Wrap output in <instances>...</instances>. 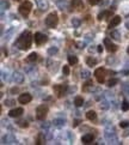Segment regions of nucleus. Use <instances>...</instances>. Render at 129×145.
I'll list each match as a JSON object with an SVG mask.
<instances>
[{
	"label": "nucleus",
	"mask_w": 129,
	"mask_h": 145,
	"mask_svg": "<svg viewBox=\"0 0 129 145\" xmlns=\"http://www.w3.org/2000/svg\"><path fill=\"white\" fill-rule=\"evenodd\" d=\"M32 42V34L30 31H24L20 36L18 37L17 41V46L22 49V50H26L31 47Z\"/></svg>",
	"instance_id": "1"
},
{
	"label": "nucleus",
	"mask_w": 129,
	"mask_h": 145,
	"mask_svg": "<svg viewBox=\"0 0 129 145\" xmlns=\"http://www.w3.org/2000/svg\"><path fill=\"white\" fill-rule=\"evenodd\" d=\"M31 8H32V4L30 1H24V2H22L20 6L18 7L19 13H20L23 17H28L29 13L31 12Z\"/></svg>",
	"instance_id": "2"
},
{
	"label": "nucleus",
	"mask_w": 129,
	"mask_h": 145,
	"mask_svg": "<svg viewBox=\"0 0 129 145\" xmlns=\"http://www.w3.org/2000/svg\"><path fill=\"white\" fill-rule=\"evenodd\" d=\"M58 23H59V17H58V14H56L55 12L49 13V14L47 16V18H45V24H47L48 28H55V27L58 25Z\"/></svg>",
	"instance_id": "3"
},
{
	"label": "nucleus",
	"mask_w": 129,
	"mask_h": 145,
	"mask_svg": "<svg viewBox=\"0 0 129 145\" xmlns=\"http://www.w3.org/2000/svg\"><path fill=\"white\" fill-rule=\"evenodd\" d=\"M47 114H48V107L45 104H41V106L37 107V109H36V117L38 120H44Z\"/></svg>",
	"instance_id": "4"
},
{
	"label": "nucleus",
	"mask_w": 129,
	"mask_h": 145,
	"mask_svg": "<svg viewBox=\"0 0 129 145\" xmlns=\"http://www.w3.org/2000/svg\"><path fill=\"white\" fill-rule=\"evenodd\" d=\"M67 85L66 84H59V85H54V92L58 95V97H62L64 96L66 91H67Z\"/></svg>",
	"instance_id": "5"
},
{
	"label": "nucleus",
	"mask_w": 129,
	"mask_h": 145,
	"mask_svg": "<svg viewBox=\"0 0 129 145\" xmlns=\"http://www.w3.org/2000/svg\"><path fill=\"white\" fill-rule=\"evenodd\" d=\"M105 138L109 143H112V144H117L118 143V139H117V136L115 133V131L112 130V132H110L109 130L105 131Z\"/></svg>",
	"instance_id": "6"
},
{
	"label": "nucleus",
	"mask_w": 129,
	"mask_h": 145,
	"mask_svg": "<svg viewBox=\"0 0 129 145\" xmlns=\"http://www.w3.org/2000/svg\"><path fill=\"white\" fill-rule=\"evenodd\" d=\"M105 74H106L105 69H102V67L97 69L96 71H95V76H96L98 83H100V84H103V83H104V80H105Z\"/></svg>",
	"instance_id": "7"
},
{
	"label": "nucleus",
	"mask_w": 129,
	"mask_h": 145,
	"mask_svg": "<svg viewBox=\"0 0 129 145\" xmlns=\"http://www.w3.org/2000/svg\"><path fill=\"white\" fill-rule=\"evenodd\" d=\"M71 5H72V8H74L75 11H78V12H81L83 10H84V2L81 1V0H72L71 1Z\"/></svg>",
	"instance_id": "8"
},
{
	"label": "nucleus",
	"mask_w": 129,
	"mask_h": 145,
	"mask_svg": "<svg viewBox=\"0 0 129 145\" xmlns=\"http://www.w3.org/2000/svg\"><path fill=\"white\" fill-rule=\"evenodd\" d=\"M31 100H32V96L29 92L22 94V95H19V97H18V102L22 103V104H26V103H29Z\"/></svg>",
	"instance_id": "9"
},
{
	"label": "nucleus",
	"mask_w": 129,
	"mask_h": 145,
	"mask_svg": "<svg viewBox=\"0 0 129 145\" xmlns=\"http://www.w3.org/2000/svg\"><path fill=\"white\" fill-rule=\"evenodd\" d=\"M104 46L106 47V49H108L109 52H116V50H117V46H116L115 43H112L110 38H105V40H104Z\"/></svg>",
	"instance_id": "10"
},
{
	"label": "nucleus",
	"mask_w": 129,
	"mask_h": 145,
	"mask_svg": "<svg viewBox=\"0 0 129 145\" xmlns=\"http://www.w3.org/2000/svg\"><path fill=\"white\" fill-rule=\"evenodd\" d=\"M33 38H35V42H36L38 46H41V44H43L44 42H47V36L43 35V34H41V33H36Z\"/></svg>",
	"instance_id": "11"
},
{
	"label": "nucleus",
	"mask_w": 129,
	"mask_h": 145,
	"mask_svg": "<svg viewBox=\"0 0 129 145\" xmlns=\"http://www.w3.org/2000/svg\"><path fill=\"white\" fill-rule=\"evenodd\" d=\"M1 143H2V144H16V143H17V139H16L12 134H7V136L2 137Z\"/></svg>",
	"instance_id": "12"
},
{
	"label": "nucleus",
	"mask_w": 129,
	"mask_h": 145,
	"mask_svg": "<svg viewBox=\"0 0 129 145\" xmlns=\"http://www.w3.org/2000/svg\"><path fill=\"white\" fill-rule=\"evenodd\" d=\"M23 113H24L23 108H14V109H11V110L8 111V115H10L11 117H18V116H20Z\"/></svg>",
	"instance_id": "13"
},
{
	"label": "nucleus",
	"mask_w": 129,
	"mask_h": 145,
	"mask_svg": "<svg viewBox=\"0 0 129 145\" xmlns=\"http://www.w3.org/2000/svg\"><path fill=\"white\" fill-rule=\"evenodd\" d=\"M120 23H121V17H120V16H115L114 18H111V21H110V23H109V28H110V29H111V28H115V27H117Z\"/></svg>",
	"instance_id": "14"
},
{
	"label": "nucleus",
	"mask_w": 129,
	"mask_h": 145,
	"mask_svg": "<svg viewBox=\"0 0 129 145\" xmlns=\"http://www.w3.org/2000/svg\"><path fill=\"white\" fill-rule=\"evenodd\" d=\"M112 16V11H103L98 14V21H102V19H108Z\"/></svg>",
	"instance_id": "15"
},
{
	"label": "nucleus",
	"mask_w": 129,
	"mask_h": 145,
	"mask_svg": "<svg viewBox=\"0 0 129 145\" xmlns=\"http://www.w3.org/2000/svg\"><path fill=\"white\" fill-rule=\"evenodd\" d=\"M93 139H95L93 134H91V133H87V134L83 136V138H81V142H83L84 144H90V143H92V142H93Z\"/></svg>",
	"instance_id": "16"
},
{
	"label": "nucleus",
	"mask_w": 129,
	"mask_h": 145,
	"mask_svg": "<svg viewBox=\"0 0 129 145\" xmlns=\"http://www.w3.org/2000/svg\"><path fill=\"white\" fill-rule=\"evenodd\" d=\"M13 80L17 83V84H20L24 82V76L20 72H14L13 73Z\"/></svg>",
	"instance_id": "17"
},
{
	"label": "nucleus",
	"mask_w": 129,
	"mask_h": 145,
	"mask_svg": "<svg viewBox=\"0 0 129 145\" xmlns=\"http://www.w3.org/2000/svg\"><path fill=\"white\" fill-rule=\"evenodd\" d=\"M64 119H55L54 121H53V124H54V126L55 127H58V128H61V127H64Z\"/></svg>",
	"instance_id": "18"
},
{
	"label": "nucleus",
	"mask_w": 129,
	"mask_h": 145,
	"mask_svg": "<svg viewBox=\"0 0 129 145\" xmlns=\"http://www.w3.org/2000/svg\"><path fill=\"white\" fill-rule=\"evenodd\" d=\"M91 88H93V82L91 79H89L84 85H83V91H89Z\"/></svg>",
	"instance_id": "19"
},
{
	"label": "nucleus",
	"mask_w": 129,
	"mask_h": 145,
	"mask_svg": "<svg viewBox=\"0 0 129 145\" xmlns=\"http://www.w3.org/2000/svg\"><path fill=\"white\" fill-rule=\"evenodd\" d=\"M58 6H59V8L60 10H66V8H68V2L66 1V0H59L58 1Z\"/></svg>",
	"instance_id": "20"
},
{
	"label": "nucleus",
	"mask_w": 129,
	"mask_h": 145,
	"mask_svg": "<svg viewBox=\"0 0 129 145\" xmlns=\"http://www.w3.org/2000/svg\"><path fill=\"white\" fill-rule=\"evenodd\" d=\"M110 37L114 38V40H116V41H121V34H120L117 30H112V31L110 33Z\"/></svg>",
	"instance_id": "21"
},
{
	"label": "nucleus",
	"mask_w": 129,
	"mask_h": 145,
	"mask_svg": "<svg viewBox=\"0 0 129 145\" xmlns=\"http://www.w3.org/2000/svg\"><path fill=\"white\" fill-rule=\"evenodd\" d=\"M86 117H87L89 120H91V121L96 120V117H97L96 111H93V110H89V111L86 113Z\"/></svg>",
	"instance_id": "22"
},
{
	"label": "nucleus",
	"mask_w": 129,
	"mask_h": 145,
	"mask_svg": "<svg viewBox=\"0 0 129 145\" xmlns=\"http://www.w3.org/2000/svg\"><path fill=\"white\" fill-rule=\"evenodd\" d=\"M74 104H75L77 107H81V106L84 104V100H83V97L77 96V97L74 98Z\"/></svg>",
	"instance_id": "23"
},
{
	"label": "nucleus",
	"mask_w": 129,
	"mask_h": 145,
	"mask_svg": "<svg viewBox=\"0 0 129 145\" xmlns=\"http://www.w3.org/2000/svg\"><path fill=\"white\" fill-rule=\"evenodd\" d=\"M68 62H69V65H75V64H78V58L75 55H69L68 56Z\"/></svg>",
	"instance_id": "24"
},
{
	"label": "nucleus",
	"mask_w": 129,
	"mask_h": 145,
	"mask_svg": "<svg viewBox=\"0 0 129 145\" xmlns=\"http://www.w3.org/2000/svg\"><path fill=\"white\" fill-rule=\"evenodd\" d=\"M44 134L43 133H39L38 137H37V140H36V144L37 145H41V144H44Z\"/></svg>",
	"instance_id": "25"
},
{
	"label": "nucleus",
	"mask_w": 129,
	"mask_h": 145,
	"mask_svg": "<svg viewBox=\"0 0 129 145\" xmlns=\"http://www.w3.org/2000/svg\"><path fill=\"white\" fill-rule=\"evenodd\" d=\"M37 56H38V55L33 52V53H31V54L28 56V59H26V60H28L29 62H33V61H36V60H37Z\"/></svg>",
	"instance_id": "26"
},
{
	"label": "nucleus",
	"mask_w": 129,
	"mask_h": 145,
	"mask_svg": "<svg viewBox=\"0 0 129 145\" xmlns=\"http://www.w3.org/2000/svg\"><path fill=\"white\" fill-rule=\"evenodd\" d=\"M38 5H39V8H41V10H44V11H45V10L48 8V2H47L45 0H44V1L39 0V1H38Z\"/></svg>",
	"instance_id": "27"
},
{
	"label": "nucleus",
	"mask_w": 129,
	"mask_h": 145,
	"mask_svg": "<svg viewBox=\"0 0 129 145\" xmlns=\"http://www.w3.org/2000/svg\"><path fill=\"white\" fill-rule=\"evenodd\" d=\"M86 64H87L89 66H95V65H97V60L93 59V58H87Z\"/></svg>",
	"instance_id": "28"
},
{
	"label": "nucleus",
	"mask_w": 129,
	"mask_h": 145,
	"mask_svg": "<svg viewBox=\"0 0 129 145\" xmlns=\"http://www.w3.org/2000/svg\"><path fill=\"white\" fill-rule=\"evenodd\" d=\"M117 83H118V79L112 78V79H110V80L108 82V86H109V88H112V86H115Z\"/></svg>",
	"instance_id": "29"
},
{
	"label": "nucleus",
	"mask_w": 129,
	"mask_h": 145,
	"mask_svg": "<svg viewBox=\"0 0 129 145\" xmlns=\"http://www.w3.org/2000/svg\"><path fill=\"white\" fill-rule=\"evenodd\" d=\"M80 19L79 18H73L72 19V25H73V28H78L79 25H80Z\"/></svg>",
	"instance_id": "30"
},
{
	"label": "nucleus",
	"mask_w": 129,
	"mask_h": 145,
	"mask_svg": "<svg viewBox=\"0 0 129 145\" xmlns=\"http://www.w3.org/2000/svg\"><path fill=\"white\" fill-rule=\"evenodd\" d=\"M122 91H123L126 95L129 96V83H124V84L122 85Z\"/></svg>",
	"instance_id": "31"
},
{
	"label": "nucleus",
	"mask_w": 129,
	"mask_h": 145,
	"mask_svg": "<svg viewBox=\"0 0 129 145\" xmlns=\"http://www.w3.org/2000/svg\"><path fill=\"white\" fill-rule=\"evenodd\" d=\"M90 76H91V73L89 72L87 70H83V71H81V78H84V79H89Z\"/></svg>",
	"instance_id": "32"
},
{
	"label": "nucleus",
	"mask_w": 129,
	"mask_h": 145,
	"mask_svg": "<svg viewBox=\"0 0 129 145\" xmlns=\"http://www.w3.org/2000/svg\"><path fill=\"white\" fill-rule=\"evenodd\" d=\"M100 109H108L109 108V102L106 101V100H103L102 102H100Z\"/></svg>",
	"instance_id": "33"
},
{
	"label": "nucleus",
	"mask_w": 129,
	"mask_h": 145,
	"mask_svg": "<svg viewBox=\"0 0 129 145\" xmlns=\"http://www.w3.org/2000/svg\"><path fill=\"white\" fill-rule=\"evenodd\" d=\"M4 104H5V106H7V107H11V106L16 104V101H14V100H5Z\"/></svg>",
	"instance_id": "34"
},
{
	"label": "nucleus",
	"mask_w": 129,
	"mask_h": 145,
	"mask_svg": "<svg viewBox=\"0 0 129 145\" xmlns=\"http://www.w3.org/2000/svg\"><path fill=\"white\" fill-rule=\"evenodd\" d=\"M10 7V4L7 2V1H5V0H2L1 1V10L4 11V10H7Z\"/></svg>",
	"instance_id": "35"
},
{
	"label": "nucleus",
	"mask_w": 129,
	"mask_h": 145,
	"mask_svg": "<svg viewBox=\"0 0 129 145\" xmlns=\"http://www.w3.org/2000/svg\"><path fill=\"white\" fill-rule=\"evenodd\" d=\"M122 109H123L124 111H127V110L129 109V102H128V101H126V100H124V101L122 102Z\"/></svg>",
	"instance_id": "36"
},
{
	"label": "nucleus",
	"mask_w": 129,
	"mask_h": 145,
	"mask_svg": "<svg viewBox=\"0 0 129 145\" xmlns=\"http://www.w3.org/2000/svg\"><path fill=\"white\" fill-rule=\"evenodd\" d=\"M48 53H49L50 55L56 54V53H58V48H56V47H52V48H49V49H48Z\"/></svg>",
	"instance_id": "37"
},
{
	"label": "nucleus",
	"mask_w": 129,
	"mask_h": 145,
	"mask_svg": "<svg viewBox=\"0 0 129 145\" xmlns=\"http://www.w3.org/2000/svg\"><path fill=\"white\" fill-rule=\"evenodd\" d=\"M17 124H18V126H19V127H23V128H24V127H28V126H29V124H28L26 121H18Z\"/></svg>",
	"instance_id": "38"
},
{
	"label": "nucleus",
	"mask_w": 129,
	"mask_h": 145,
	"mask_svg": "<svg viewBox=\"0 0 129 145\" xmlns=\"http://www.w3.org/2000/svg\"><path fill=\"white\" fill-rule=\"evenodd\" d=\"M120 126H121L122 128H127L129 126V121H121V122H120Z\"/></svg>",
	"instance_id": "39"
},
{
	"label": "nucleus",
	"mask_w": 129,
	"mask_h": 145,
	"mask_svg": "<svg viewBox=\"0 0 129 145\" xmlns=\"http://www.w3.org/2000/svg\"><path fill=\"white\" fill-rule=\"evenodd\" d=\"M62 71H64V76H68V74H69V67H68V66H64V70H62Z\"/></svg>",
	"instance_id": "40"
},
{
	"label": "nucleus",
	"mask_w": 129,
	"mask_h": 145,
	"mask_svg": "<svg viewBox=\"0 0 129 145\" xmlns=\"http://www.w3.org/2000/svg\"><path fill=\"white\" fill-rule=\"evenodd\" d=\"M49 126H50V124H49V122H43V124L41 125V127H42V128H45V130H47V128H49Z\"/></svg>",
	"instance_id": "41"
},
{
	"label": "nucleus",
	"mask_w": 129,
	"mask_h": 145,
	"mask_svg": "<svg viewBox=\"0 0 129 145\" xmlns=\"http://www.w3.org/2000/svg\"><path fill=\"white\" fill-rule=\"evenodd\" d=\"M99 1H102V0H89V2H90L91 5H97Z\"/></svg>",
	"instance_id": "42"
},
{
	"label": "nucleus",
	"mask_w": 129,
	"mask_h": 145,
	"mask_svg": "<svg viewBox=\"0 0 129 145\" xmlns=\"http://www.w3.org/2000/svg\"><path fill=\"white\" fill-rule=\"evenodd\" d=\"M44 134L47 136V139H48V140H50V139L53 138V136L50 134V132H47V133H44Z\"/></svg>",
	"instance_id": "43"
},
{
	"label": "nucleus",
	"mask_w": 129,
	"mask_h": 145,
	"mask_svg": "<svg viewBox=\"0 0 129 145\" xmlns=\"http://www.w3.org/2000/svg\"><path fill=\"white\" fill-rule=\"evenodd\" d=\"M79 124H80V120H75V121H74V124H73V127H77Z\"/></svg>",
	"instance_id": "44"
},
{
	"label": "nucleus",
	"mask_w": 129,
	"mask_h": 145,
	"mask_svg": "<svg viewBox=\"0 0 129 145\" xmlns=\"http://www.w3.org/2000/svg\"><path fill=\"white\" fill-rule=\"evenodd\" d=\"M97 50H98V53H102V52H103V47H102V46H98Z\"/></svg>",
	"instance_id": "45"
},
{
	"label": "nucleus",
	"mask_w": 129,
	"mask_h": 145,
	"mask_svg": "<svg viewBox=\"0 0 129 145\" xmlns=\"http://www.w3.org/2000/svg\"><path fill=\"white\" fill-rule=\"evenodd\" d=\"M126 25H127V28L129 29V22H127V24H126Z\"/></svg>",
	"instance_id": "46"
},
{
	"label": "nucleus",
	"mask_w": 129,
	"mask_h": 145,
	"mask_svg": "<svg viewBox=\"0 0 129 145\" xmlns=\"http://www.w3.org/2000/svg\"><path fill=\"white\" fill-rule=\"evenodd\" d=\"M127 53H128V54H129V47H128V48H127Z\"/></svg>",
	"instance_id": "47"
},
{
	"label": "nucleus",
	"mask_w": 129,
	"mask_h": 145,
	"mask_svg": "<svg viewBox=\"0 0 129 145\" xmlns=\"http://www.w3.org/2000/svg\"><path fill=\"white\" fill-rule=\"evenodd\" d=\"M16 1H19V0H16Z\"/></svg>",
	"instance_id": "48"
}]
</instances>
